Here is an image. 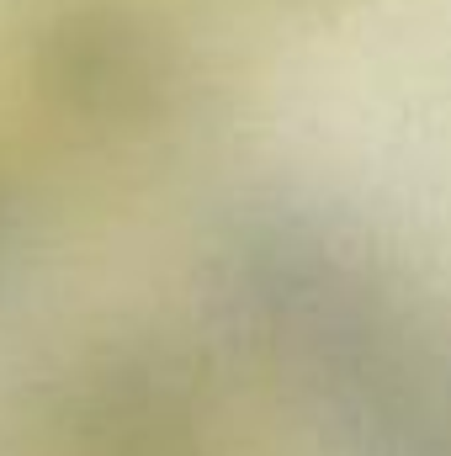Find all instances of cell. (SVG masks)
Returning a JSON list of instances; mask_svg holds the SVG:
<instances>
[]
</instances>
